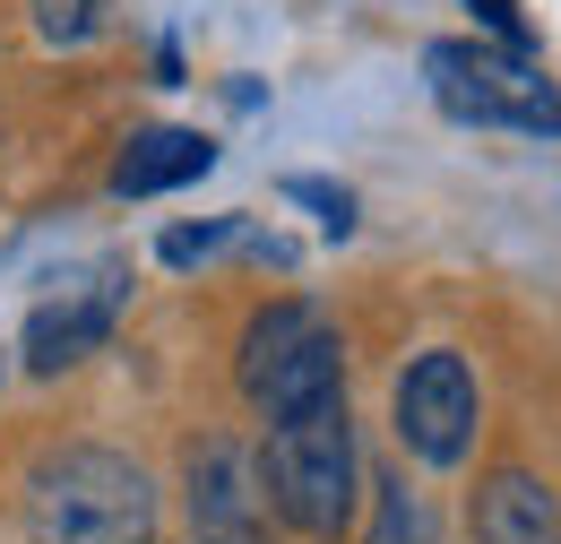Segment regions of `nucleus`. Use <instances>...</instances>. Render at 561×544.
Returning a JSON list of instances; mask_svg holds the SVG:
<instances>
[{
	"instance_id": "1",
	"label": "nucleus",
	"mask_w": 561,
	"mask_h": 544,
	"mask_svg": "<svg viewBox=\"0 0 561 544\" xmlns=\"http://www.w3.org/2000/svg\"><path fill=\"white\" fill-rule=\"evenodd\" d=\"M18 528L26 544H156L164 492L147 476V458L113 441H53L18 476Z\"/></svg>"
},
{
	"instance_id": "2",
	"label": "nucleus",
	"mask_w": 561,
	"mask_h": 544,
	"mask_svg": "<svg viewBox=\"0 0 561 544\" xmlns=\"http://www.w3.org/2000/svg\"><path fill=\"white\" fill-rule=\"evenodd\" d=\"M260 484H268V510L277 528H294L302 544H337L363 510V441H354V407L337 398H311L294 415H268L260 432Z\"/></svg>"
},
{
	"instance_id": "3",
	"label": "nucleus",
	"mask_w": 561,
	"mask_h": 544,
	"mask_svg": "<svg viewBox=\"0 0 561 544\" xmlns=\"http://www.w3.org/2000/svg\"><path fill=\"white\" fill-rule=\"evenodd\" d=\"M423 87L449 122L467 131H527V138H561V87L536 69V53L510 44H476V35H440L423 44Z\"/></svg>"
},
{
	"instance_id": "4",
	"label": "nucleus",
	"mask_w": 561,
	"mask_h": 544,
	"mask_svg": "<svg viewBox=\"0 0 561 544\" xmlns=\"http://www.w3.org/2000/svg\"><path fill=\"white\" fill-rule=\"evenodd\" d=\"M233 389L260 423L311 407V398H337L346 389V338L329 329L320 303H294V294L260 303L251 329H242V354H233Z\"/></svg>"
},
{
	"instance_id": "5",
	"label": "nucleus",
	"mask_w": 561,
	"mask_h": 544,
	"mask_svg": "<svg viewBox=\"0 0 561 544\" xmlns=\"http://www.w3.org/2000/svg\"><path fill=\"white\" fill-rule=\"evenodd\" d=\"M389 432L415 467H467L484 432V389L458 345H423L415 363L389 381Z\"/></svg>"
},
{
	"instance_id": "6",
	"label": "nucleus",
	"mask_w": 561,
	"mask_h": 544,
	"mask_svg": "<svg viewBox=\"0 0 561 544\" xmlns=\"http://www.w3.org/2000/svg\"><path fill=\"white\" fill-rule=\"evenodd\" d=\"M182 519H191V544H277V510H268V484H260V441L199 432L182 450Z\"/></svg>"
},
{
	"instance_id": "7",
	"label": "nucleus",
	"mask_w": 561,
	"mask_h": 544,
	"mask_svg": "<svg viewBox=\"0 0 561 544\" xmlns=\"http://www.w3.org/2000/svg\"><path fill=\"white\" fill-rule=\"evenodd\" d=\"M113 320H122V285H95V294H53V303H35L26 311V372L35 381H61L78 372L87 354H104L113 338Z\"/></svg>"
},
{
	"instance_id": "8",
	"label": "nucleus",
	"mask_w": 561,
	"mask_h": 544,
	"mask_svg": "<svg viewBox=\"0 0 561 544\" xmlns=\"http://www.w3.org/2000/svg\"><path fill=\"white\" fill-rule=\"evenodd\" d=\"M216 173V138L208 131H173V122H156V131H130L122 138V156H113V200H164V191H182V182H208Z\"/></svg>"
},
{
	"instance_id": "9",
	"label": "nucleus",
	"mask_w": 561,
	"mask_h": 544,
	"mask_svg": "<svg viewBox=\"0 0 561 544\" xmlns=\"http://www.w3.org/2000/svg\"><path fill=\"white\" fill-rule=\"evenodd\" d=\"M467 519H476V544H561V492L536 467H492Z\"/></svg>"
},
{
	"instance_id": "10",
	"label": "nucleus",
	"mask_w": 561,
	"mask_h": 544,
	"mask_svg": "<svg viewBox=\"0 0 561 544\" xmlns=\"http://www.w3.org/2000/svg\"><path fill=\"white\" fill-rule=\"evenodd\" d=\"M363 492H371L363 544H440V519H432V501L407 476H363Z\"/></svg>"
},
{
	"instance_id": "11",
	"label": "nucleus",
	"mask_w": 561,
	"mask_h": 544,
	"mask_svg": "<svg viewBox=\"0 0 561 544\" xmlns=\"http://www.w3.org/2000/svg\"><path fill=\"white\" fill-rule=\"evenodd\" d=\"M26 18H35V35H44L53 53H87V44L113 26V0H26Z\"/></svg>"
},
{
	"instance_id": "12",
	"label": "nucleus",
	"mask_w": 561,
	"mask_h": 544,
	"mask_svg": "<svg viewBox=\"0 0 561 544\" xmlns=\"http://www.w3.org/2000/svg\"><path fill=\"white\" fill-rule=\"evenodd\" d=\"M285 200H294V207H311L329 242H346V234H354V191H337V182H320V173H294V182H285Z\"/></svg>"
},
{
	"instance_id": "13",
	"label": "nucleus",
	"mask_w": 561,
	"mask_h": 544,
	"mask_svg": "<svg viewBox=\"0 0 561 544\" xmlns=\"http://www.w3.org/2000/svg\"><path fill=\"white\" fill-rule=\"evenodd\" d=\"M225 242H233V216H208V225H173V234L156 242V260H164V269H199V260H216Z\"/></svg>"
},
{
	"instance_id": "14",
	"label": "nucleus",
	"mask_w": 561,
	"mask_h": 544,
	"mask_svg": "<svg viewBox=\"0 0 561 544\" xmlns=\"http://www.w3.org/2000/svg\"><path fill=\"white\" fill-rule=\"evenodd\" d=\"M458 9H476V18H484L492 44H510V53H536V26L518 18V0H458Z\"/></svg>"
}]
</instances>
